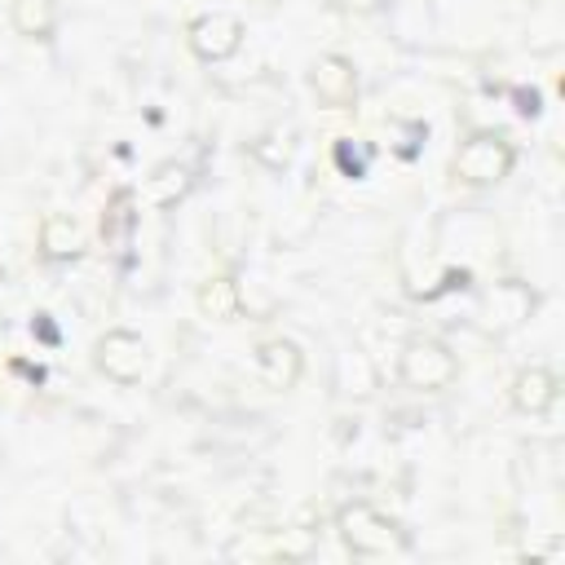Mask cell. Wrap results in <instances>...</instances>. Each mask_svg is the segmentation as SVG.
I'll list each match as a JSON object with an SVG mask.
<instances>
[{
    "instance_id": "9",
    "label": "cell",
    "mask_w": 565,
    "mask_h": 565,
    "mask_svg": "<svg viewBox=\"0 0 565 565\" xmlns=\"http://www.w3.org/2000/svg\"><path fill=\"white\" fill-rule=\"evenodd\" d=\"M556 402V375L547 366H525L512 380V406L521 415H543Z\"/></svg>"
},
{
    "instance_id": "11",
    "label": "cell",
    "mask_w": 565,
    "mask_h": 565,
    "mask_svg": "<svg viewBox=\"0 0 565 565\" xmlns=\"http://www.w3.org/2000/svg\"><path fill=\"white\" fill-rule=\"evenodd\" d=\"M132 230H137V194L132 190H115L110 203H106V212H102V243L110 252H124L128 238H132Z\"/></svg>"
},
{
    "instance_id": "7",
    "label": "cell",
    "mask_w": 565,
    "mask_h": 565,
    "mask_svg": "<svg viewBox=\"0 0 565 565\" xmlns=\"http://www.w3.org/2000/svg\"><path fill=\"white\" fill-rule=\"evenodd\" d=\"M300 371H305V362H300V349H296L291 340L274 335V340H265V344L256 349V375H260L265 388H274V393L296 388Z\"/></svg>"
},
{
    "instance_id": "12",
    "label": "cell",
    "mask_w": 565,
    "mask_h": 565,
    "mask_svg": "<svg viewBox=\"0 0 565 565\" xmlns=\"http://www.w3.org/2000/svg\"><path fill=\"white\" fill-rule=\"evenodd\" d=\"M194 305H199L203 318L230 322V318H238V309H243V291H238V282H234L230 274H216V278H207V282L199 287Z\"/></svg>"
},
{
    "instance_id": "15",
    "label": "cell",
    "mask_w": 565,
    "mask_h": 565,
    "mask_svg": "<svg viewBox=\"0 0 565 565\" xmlns=\"http://www.w3.org/2000/svg\"><path fill=\"white\" fill-rule=\"evenodd\" d=\"M331 154H335V168H340L344 177H366V168H371V154H375V150H371L362 137H335Z\"/></svg>"
},
{
    "instance_id": "4",
    "label": "cell",
    "mask_w": 565,
    "mask_h": 565,
    "mask_svg": "<svg viewBox=\"0 0 565 565\" xmlns=\"http://www.w3.org/2000/svg\"><path fill=\"white\" fill-rule=\"evenodd\" d=\"M185 44L199 62H225L243 44V22L234 13H203L185 26Z\"/></svg>"
},
{
    "instance_id": "14",
    "label": "cell",
    "mask_w": 565,
    "mask_h": 565,
    "mask_svg": "<svg viewBox=\"0 0 565 565\" xmlns=\"http://www.w3.org/2000/svg\"><path fill=\"white\" fill-rule=\"evenodd\" d=\"M53 22H57L53 0H13V26H18L22 35L44 40V35L53 31Z\"/></svg>"
},
{
    "instance_id": "5",
    "label": "cell",
    "mask_w": 565,
    "mask_h": 565,
    "mask_svg": "<svg viewBox=\"0 0 565 565\" xmlns=\"http://www.w3.org/2000/svg\"><path fill=\"white\" fill-rule=\"evenodd\" d=\"M93 358H97V371H106L115 384H137L146 375V340L137 331H124V327L106 331Z\"/></svg>"
},
{
    "instance_id": "2",
    "label": "cell",
    "mask_w": 565,
    "mask_h": 565,
    "mask_svg": "<svg viewBox=\"0 0 565 565\" xmlns=\"http://www.w3.org/2000/svg\"><path fill=\"white\" fill-rule=\"evenodd\" d=\"M512 163H516V150L499 132H472L455 150V177L463 185H494L512 172Z\"/></svg>"
},
{
    "instance_id": "16",
    "label": "cell",
    "mask_w": 565,
    "mask_h": 565,
    "mask_svg": "<svg viewBox=\"0 0 565 565\" xmlns=\"http://www.w3.org/2000/svg\"><path fill=\"white\" fill-rule=\"evenodd\" d=\"M340 13H371V9H380V0H331Z\"/></svg>"
},
{
    "instance_id": "10",
    "label": "cell",
    "mask_w": 565,
    "mask_h": 565,
    "mask_svg": "<svg viewBox=\"0 0 565 565\" xmlns=\"http://www.w3.org/2000/svg\"><path fill=\"white\" fill-rule=\"evenodd\" d=\"M190 185H194V172H190L185 163L168 159V163H159V168L146 177V203H150V207H177V203L190 194Z\"/></svg>"
},
{
    "instance_id": "1",
    "label": "cell",
    "mask_w": 565,
    "mask_h": 565,
    "mask_svg": "<svg viewBox=\"0 0 565 565\" xmlns=\"http://www.w3.org/2000/svg\"><path fill=\"white\" fill-rule=\"evenodd\" d=\"M335 530H340V539L353 556H397V552L411 547L406 530L371 503H344L335 512Z\"/></svg>"
},
{
    "instance_id": "6",
    "label": "cell",
    "mask_w": 565,
    "mask_h": 565,
    "mask_svg": "<svg viewBox=\"0 0 565 565\" xmlns=\"http://www.w3.org/2000/svg\"><path fill=\"white\" fill-rule=\"evenodd\" d=\"M309 84H313L318 102L331 106V110H344L358 97V71H353V62L344 53H322L313 62V71H309Z\"/></svg>"
},
{
    "instance_id": "13",
    "label": "cell",
    "mask_w": 565,
    "mask_h": 565,
    "mask_svg": "<svg viewBox=\"0 0 565 565\" xmlns=\"http://www.w3.org/2000/svg\"><path fill=\"white\" fill-rule=\"evenodd\" d=\"M40 252H44L49 260H75V256L84 252V230H79L71 216L53 212V216H44V225H40Z\"/></svg>"
},
{
    "instance_id": "8",
    "label": "cell",
    "mask_w": 565,
    "mask_h": 565,
    "mask_svg": "<svg viewBox=\"0 0 565 565\" xmlns=\"http://www.w3.org/2000/svg\"><path fill=\"white\" fill-rule=\"evenodd\" d=\"M530 309H534V296H530L525 282H516V278L494 282V291H490V300H486V313H490V327H494V331L521 327V322L530 318Z\"/></svg>"
},
{
    "instance_id": "3",
    "label": "cell",
    "mask_w": 565,
    "mask_h": 565,
    "mask_svg": "<svg viewBox=\"0 0 565 565\" xmlns=\"http://www.w3.org/2000/svg\"><path fill=\"white\" fill-rule=\"evenodd\" d=\"M397 375H402V384H411V388H419V393H437V388H450V384H455L459 362H455V353H450L441 340L415 335V340L402 344Z\"/></svg>"
}]
</instances>
